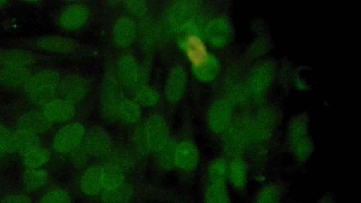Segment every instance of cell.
Here are the masks:
<instances>
[{"instance_id": "d6a6232c", "label": "cell", "mask_w": 361, "mask_h": 203, "mask_svg": "<svg viewBox=\"0 0 361 203\" xmlns=\"http://www.w3.org/2000/svg\"><path fill=\"white\" fill-rule=\"evenodd\" d=\"M128 9L134 14L140 15L146 12V5L141 1L128 2Z\"/></svg>"}, {"instance_id": "9a60e30c", "label": "cell", "mask_w": 361, "mask_h": 203, "mask_svg": "<svg viewBox=\"0 0 361 203\" xmlns=\"http://www.w3.org/2000/svg\"><path fill=\"white\" fill-rule=\"evenodd\" d=\"M200 154L197 147L190 140H183L176 144L174 155V167L180 171H194L199 164Z\"/></svg>"}, {"instance_id": "836d02e7", "label": "cell", "mask_w": 361, "mask_h": 203, "mask_svg": "<svg viewBox=\"0 0 361 203\" xmlns=\"http://www.w3.org/2000/svg\"><path fill=\"white\" fill-rule=\"evenodd\" d=\"M317 203H335L334 194L331 192L326 193L317 202Z\"/></svg>"}, {"instance_id": "83f0119b", "label": "cell", "mask_w": 361, "mask_h": 203, "mask_svg": "<svg viewBox=\"0 0 361 203\" xmlns=\"http://www.w3.org/2000/svg\"><path fill=\"white\" fill-rule=\"evenodd\" d=\"M103 161L114 165L127 174L133 167L134 157L127 151L112 149Z\"/></svg>"}, {"instance_id": "9c48e42d", "label": "cell", "mask_w": 361, "mask_h": 203, "mask_svg": "<svg viewBox=\"0 0 361 203\" xmlns=\"http://www.w3.org/2000/svg\"><path fill=\"white\" fill-rule=\"evenodd\" d=\"M150 152H156L170 140L166 120L159 114L149 116L142 126Z\"/></svg>"}, {"instance_id": "5b68a950", "label": "cell", "mask_w": 361, "mask_h": 203, "mask_svg": "<svg viewBox=\"0 0 361 203\" xmlns=\"http://www.w3.org/2000/svg\"><path fill=\"white\" fill-rule=\"evenodd\" d=\"M89 16L88 8L80 2L63 4L55 9L51 15L55 26L67 32L82 28L87 22Z\"/></svg>"}, {"instance_id": "30bf717a", "label": "cell", "mask_w": 361, "mask_h": 203, "mask_svg": "<svg viewBox=\"0 0 361 203\" xmlns=\"http://www.w3.org/2000/svg\"><path fill=\"white\" fill-rule=\"evenodd\" d=\"M183 45L186 55L196 73L202 75L209 68L210 56L207 47L200 37L195 33L184 35Z\"/></svg>"}, {"instance_id": "4316f807", "label": "cell", "mask_w": 361, "mask_h": 203, "mask_svg": "<svg viewBox=\"0 0 361 203\" xmlns=\"http://www.w3.org/2000/svg\"><path fill=\"white\" fill-rule=\"evenodd\" d=\"M177 142L171 139L157 152H154L155 163L162 171H169L174 167V155Z\"/></svg>"}, {"instance_id": "ba28073f", "label": "cell", "mask_w": 361, "mask_h": 203, "mask_svg": "<svg viewBox=\"0 0 361 203\" xmlns=\"http://www.w3.org/2000/svg\"><path fill=\"white\" fill-rule=\"evenodd\" d=\"M226 162L228 184L238 195L247 200L249 197V180L251 179L250 169L247 163L239 157L229 158L226 159Z\"/></svg>"}, {"instance_id": "e575fe53", "label": "cell", "mask_w": 361, "mask_h": 203, "mask_svg": "<svg viewBox=\"0 0 361 203\" xmlns=\"http://www.w3.org/2000/svg\"><path fill=\"white\" fill-rule=\"evenodd\" d=\"M16 2L13 1H0V9L3 8H6L8 6H11V5L16 4Z\"/></svg>"}, {"instance_id": "8fae6325", "label": "cell", "mask_w": 361, "mask_h": 203, "mask_svg": "<svg viewBox=\"0 0 361 203\" xmlns=\"http://www.w3.org/2000/svg\"><path fill=\"white\" fill-rule=\"evenodd\" d=\"M37 106L53 125L70 122L76 112L75 105L60 97L47 100Z\"/></svg>"}, {"instance_id": "1f68e13d", "label": "cell", "mask_w": 361, "mask_h": 203, "mask_svg": "<svg viewBox=\"0 0 361 203\" xmlns=\"http://www.w3.org/2000/svg\"><path fill=\"white\" fill-rule=\"evenodd\" d=\"M0 203H33L32 198L24 192H13L4 196Z\"/></svg>"}, {"instance_id": "cb8c5ba5", "label": "cell", "mask_w": 361, "mask_h": 203, "mask_svg": "<svg viewBox=\"0 0 361 203\" xmlns=\"http://www.w3.org/2000/svg\"><path fill=\"white\" fill-rule=\"evenodd\" d=\"M101 164L103 191L114 188L127 180V174L118 167L106 161Z\"/></svg>"}, {"instance_id": "7402d4cb", "label": "cell", "mask_w": 361, "mask_h": 203, "mask_svg": "<svg viewBox=\"0 0 361 203\" xmlns=\"http://www.w3.org/2000/svg\"><path fill=\"white\" fill-rule=\"evenodd\" d=\"M134 197V186L126 180L114 188L103 191L96 197L99 203H131Z\"/></svg>"}, {"instance_id": "52a82bcc", "label": "cell", "mask_w": 361, "mask_h": 203, "mask_svg": "<svg viewBox=\"0 0 361 203\" xmlns=\"http://www.w3.org/2000/svg\"><path fill=\"white\" fill-rule=\"evenodd\" d=\"M80 147L90 161L104 159L113 149V142L105 129L94 127L86 131Z\"/></svg>"}, {"instance_id": "e0dca14e", "label": "cell", "mask_w": 361, "mask_h": 203, "mask_svg": "<svg viewBox=\"0 0 361 203\" xmlns=\"http://www.w3.org/2000/svg\"><path fill=\"white\" fill-rule=\"evenodd\" d=\"M53 126L54 125L37 109L25 111L17 117L14 128L40 136L49 132Z\"/></svg>"}, {"instance_id": "8992f818", "label": "cell", "mask_w": 361, "mask_h": 203, "mask_svg": "<svg viewBox=\"0 0 361 203\" xmlns=\"http://www.w3.org/2000/svg\"><path fill=\"white\" fill-rule=\"evenodd\" d=\"M85 133V128L80 122L65 123L54 133L51 141V149L59 154L70 155L82 144Z\"/></svg>"}, {"instance_id": "6da1fadb", "label": "cell", "mask_w": 361, "mask_h": 203, "mask_svg": "<svg viewBox=\"0 0 361 203\" xmlns=\"http://www.w3.org/2000/svg\"><path fill=\"white\" fill-rule=\"evenodd\" d=\"M2 47L25 49L51 56H71L80 49V44L76 40L59 34L11 38L6 40Z\"/></svg>"}, {"instance_id": "7a4b0ae2", "label": "cell", "mask_w": 361, "mask_h": 203, "mask_svg": "<svg viewBox=\"0 0 361 203\" xmlns=\"http://www.w3.org/2000/svg\"><path fill=\"white\" fill-rule=\"evenodd\" d=\"M63 75L58 68L48 65L37 67L23 87L25 97L39 106L59 97Z\"/></svg>"}, {"instance_id": "484cf974", "label": "cell", "mask_w": 361, "mask_h": 203, "mask_svg": "<svg viewBox=\"0 0 361 203\" xmlns=\"http://www.w3.org/2000/svg\"><path fill=\"white\" fill-rule=\"evenodd\" d=\"M16 153L21 156L30 149L42 145L40 136L33 133L13 128Z\"/></svg>"}, {"instance_id": "277c9868", "label": "cell", "mask_w": 361, "mask_h": 203, "mask_svg": "<svg viewBox=\"0 0 361 203\" xmlns=\"http://www.w3.org/2000/svg\"><path fill=\"white\" fill-rule=\"evenodd\" d=\"M55 57L29 49L0 47V68H37L52 62Z\"/></svg>"}, {"instance_id": "d6986e66", "label": "cell", "mask_w": 361, "mask_h": 203, "mask_svg": "<svg viewBox=\"0 0 361 203\" xmlns=\"http://www.w3.org/2000/svg\"><path fill=\"white\" fill-rule=\"evenodd\" d=\"M36 68H0V86L6 88H22Z\"/></svg>"}, {"instance_id": "44dd1931", "label": "cell", "mask_w": 361, "mask_h": 203, "mask_svg": "<svg viewBox=\"0 0 361 203\" xmlns=\"http://www.w3.org/2000/svg\"><path fill=\"white\" fill-rule=\"evenodd\" d=\"M136 35L134 20L127 16H122L115 23L112 37L114 43L120 47H126L132 44Z\"/></svg>"}, {"instance_id": "4fadbf2b", "label": "cell", "mask_w": 361, "mask_h": 203, "mask_svg": "<svg viewBox=\"0 0 361 203\" xmlns=\"http://www.w3.org/2000/svg\"><path fill=\"white\" fill-rule=\"evenodd\" d=\"M116 79L128 88L137 87L142 78V70L135 58L130 54L121 55L116 63Z\"/></svg>"}, {"instance_id": "f546056e", "label": "cell", "mask_w": 361, "mask_h": 203, "mask_svg": "<svg viewBox=\"0 0 361 203\" xmlns=\"http://www.w3.org/2000/svg\"><path fill=\"white\" fill-rule=\"evenodd\" d=\"M0 150L6 156L16 153L13 128L0 123Z\"/></svg>"}, {"instance_id": "5bb4252c", "label": "cell", "mask_w": 361, "mask_h": 203, "mask_svg": "<svg viewBox=\"0 0 361 203\" xmlns=\"http://www.w3.org/2000/svg\"><path fill=\"white\" fill-rule=\"evenodd\" d=\"M288 190L289 183L283 180H267L256 192L250 203H282Z\"/></svg>"}, {"instance_id": "d590c367", "label": "cell", "mask_w": 361, "mask_h": 203, "mask_svg": "<svg viewBox=\"0 0 361 203\" xmlns=\"http://www.w3.org/2000/svg\"><path fill=\"white\" fill-rule=\"evenodd\" d=\"M282 203H300V202H293V201H283Z\"/></svg>"}, {"instance_id": "d4e9b609", "label": "cell", "mask_w": 361, "mask_h": 203, "mask_svg": "<svg viewBox=\"0 0 361 203\" xmlns=\"http://www.w3.org/2000/svg\"><path fill=\"white\" fill-rule=\"evenodd\" d=\"M140 117V105L135 101L123 98L118 109L116 121L124 125H132L137 123Z\"/></svg>"}, {"instance_id": "4dcf8cb0", "label": "cell", "mask_w": 361, "mask_h": 203, "mask_svg": "<svg viewBox=\"0 0 361 203\" xmlns=\"http://www.w3.org/2000/svg\"><path fill=\"white\" fill-rule=\"evenodd\" d=\"M135 102L139 105L152 106L158 102V94L157 91L147 85L138 86L135 91Z\"/></svg>"}, {"instance_id": "ffe728a7", "label": "cell", "mask_w": 361, "mask_h": 203, "mask_svg": "<svg viewBox=\"0 0 361 203\" xmlns=\"http://www.w3.org/2000/svg\"><path fill=\"white\" fill-rule=\"evenodd\" d=\"M49 173L44 168L25 169L23 173L22 185L26 192L37 193L45 190L50 184Z\"/></svg>"}, {"instance_id": "ac0fdd59", "label": "cell", "mask_w": 361, "mask_h": 203, "mask_svg": "<svg viewBox=\"0 0 361 203\" xmlns=\"http://www.w3.org/2000/svg\"><path fill=\"white\" fill-rule=\"evenodd\" d=\"M186 87V72L180 66L171 68L169 72L164 87V94L171 103L178 102L184 95Z\"/></svg>"}, {"instance_id": "f1b7e54d", "label": "cell", "mask_w": 361, "mask_h": 203, "mask_svg": "<svg viewBox=\"0 0 361 203\" xmlns=\"http://www.w3.org/2000/svg\"><path fill=\"white\" fill-rule=\"evenodd\" d=\"M37 203H73V197L67 189L57 186L47 190Z\"/></svg>"}, {"instance_id": "7c38bea8", "label": "cell", "mask_w": 361, "mask_h": 203, "mask_svg": "<svg viewBox=\"0 0 361 203\" xmlns=\"http://www.w3.org/2000/svg\"><path fill=\"white\" fill-rule=\"evenodd\" d=\"M88 92L89 84L83 76L73 73L63 75L59 97L77 105L84 101Z\"/></svg>"}, {"instance_id": "3957f363", "label": "cell", "mask_w": 361, "mask_h": 203, "mask_svg": "<svg viewBox=\"0 0 361 203\" xmlns=\"http://www.w3.org/2000/svg\"><path fill=\"white\" fill-rule=\"evenodd\" d=\"M202 199L203 203H232L226 159L216 158L207 165L203 175Z\"/></svg>"}, {"instance_id": "2e32d148", "label": "cell", "mask_w": 361, "mask_h": 203, "mask_svg": "<svg viewBox=\"0 0 361 203\" xmlns=\"http://www.w3.org/2000/svg\"><path fill=\"white\" fill-rule=\"evenodd\" d=\"M82 194L87 197H97L103 191L101 162L90 164L84 168L78 180Z\"/></svg>"}, {"instance_id": "603a6c76", "label": "cell", "mask_w": 361, "mask_h": 203, "mask_svg": "<svg viewBox=\"0 0 361 203\" xmlns=\"http://www.w3.org/2000/svg\"><path fill=\"white\" fill-rule=\"evenodd\" d=\"M51 159L50 150L40 145L22 155L23 164L25 169L43 168Z\"/></svg>"}]
</instances>
